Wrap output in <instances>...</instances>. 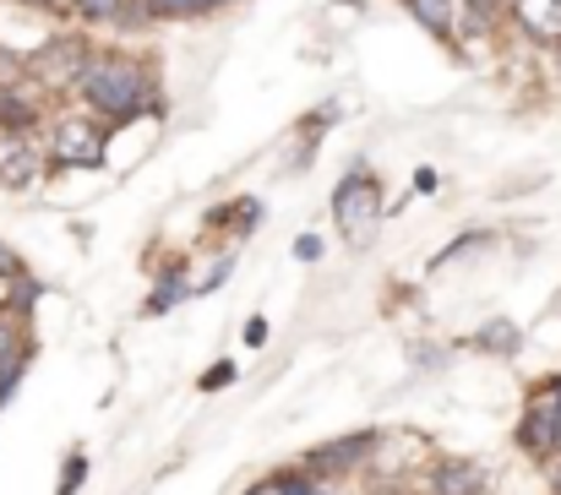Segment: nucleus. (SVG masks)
Here are the masks:
<instances>
[{"label": "nucleus", "instance_id": "19", "mask_svg": "<svg viewBox=\"0 0 561 495\" xmlns=\"http://www.w3.org/2000/svg\"><path fill=\"white\" fill-rule=\"evenodd\" d=\"M229 381H234V365H229V359H218V365L202 376V392H224Z\"/></svg>", "mask_w": 561, "mask_h": 495}, {"label": "nucleus", "instance_id": "20", "mask_svg": "<svg viewBox=\"0 0 561 495\" xmlns=\"http://www.w3.org/2000/svg\"><path fill=\"white\" fill-rule=\"evenodd\" d=\"M295 256H300V262H317V256H322V240H317V234H300V240H295Z\"/></svg>", "mask_w": 561, "mask_h": 495}, {"label": "nucleus", "instance_id": "7", "mask_svg": "<svg viewBox=\"0 0 561 495\" xmlns=\"http://www.w3.org/2000/svg\"><path fill=\"white\" fill-rule=\"evenodd\" d=\"M513 16L535 38H561V0H513Z\"/></svg>", "mask_w": 561, "mask_h": 495}, {"label": "nucleus", "instance_id": "16", "mask_svg": "<svg viewBox=\"0 0 561 495\" xmlns=\"http://www.w3.org/2000/svg\"><path fill=\"white\" fill-rule=\"evenodd\" d=\"M82 480H88V458H66V469H60V495H77Z\"/></svg>", "mask_w": 561, "mask_h": 495}, {"label": "nucleus", "instance_id": "15", "mask_svg": "<svg viewBox=\"0 0 561 495\" xmlns=\"http://www.w3.org/2000/svg\"><path fill=\"white\" fill-rule=\"evenodd\" d=\"M278 495H333V491H322L311 474H284V480H278Z\"/></svg>", "mask_w": 561, "mask_h": 495}, {"label": "nucleus", "instance_id": "24", "mask_svg": "<svg viewBox=\"0 0 561 495\" xmlns=\"http://www.w3.org/2000/svg\"><path fill=\"white\" fill-rule=\"evenodd\" d=\"M245 343H251V348H262V343H267V322H262V316H251V322H245Z\"/></svg>", "mask_w": 561, "mask_h": 495}, {"label": "nucleus", "instance_id": "12", "mask_svg": "<svg viewBox=\"0 0 561 495\" xmlns=\"http://www.w3.org/2000/svg\"><path fill=\"white\" fill-rule=\"evenodd\" d=\"M229 0H148V16H170V22H186V16H207Z\"/></svg>", "mask_w": 561, "mask_h": 495}, {"label": "nucleus", "instance_id": "5", "mask_svg": "<svg viewBox=\"0 0 561 495\" xmlns=\"http://www.w3.org/2000/svg\"><path fill=\"white\" fill-rule=\"evenodd\" d=\"M38 180V153L22 142V137H5L0 142V185H33Z\"/></svg>", "mask_w": 561, "mask_h": 495}, {"label": "nucleus", "instance_id": "8", "mask_svg": "<svg viewBox=\"0 0 561 495\" xmlns=\"http://www.w3.org/2000/svg\"><path fill=\"white\" fill-rule=\"evenodd\" d=\"M480 491H485V469L480 463L453 458V463L436 469V495H480Z\"/></svg>", "mask_w": 561, "mask_h": 495}, {"label": "nucleus", "instance_id": "14", "mask_svg": "<svg viewBox=\"0 0 561 495\" xmlns=\"http://www.w3.org/2000/svg\"><path fill=\"white\" fill-rule=\"evenodd\" d=\"M77 5V16H88V22H115L121 11H126V0H71Z\"/></svg>", "mask_w": 561, "mask_h": 495}, {"label": "nucleus", "instance_id": "11", "mask_svg": "<svg viewBox=\"0 0 561 495\" xmlns=\"http://www.w3.org/2000/svg\"><path fill=\"white\" fill-rule=\"evenodd\" d=\"M186 295H191V289H186V273H181V267H170V273H164V284L148 295V316H164V311H175Z\"/></svg>", "mask_w": 561, "mask_h": 495}, {"label": "nucleus", "instance_id": "21", "mask_svg": "<svg viewBox=\"0 0 561 495\" xmlns=\"http://www.w3.org/2000/svg\"><path fill=\"white\" fill-rule=\"evenodd\" d=\"M229 267H234V262H229V256H224V262H218V267H213V273H207V278H202V289H196V295H213V289H218V284H224V278H229Z\"/></svg>", "mask_w": 561, "mask_h": 495}, {"label": "nucleus", "instance_id": "23", "mask_svg": "<svg viewBox=\"0 0 561 495\" xmlns=\"http://www.w3.org/2000/svg\"><path fill=\"white\" fill-rule=\"evenodd\" d=\"M0 278H22V256L11 245H0Z\"/></svg>", "mask_w": 561, "mask_h": 495}, {"label": "nucleus", "instance_id": "10", "mask_svg": "<svg viewBox=\"0 0 561 495\" xmlns=\"http://www.w3.org/2000/svg\"><path fill=\"white\" fill-rule=\"evenodd\" d=\"M38 115H33V104L22 99V93H11V88H0V131H11V137H22L27 126H33Z\"/></svg>", "mask_w": 561, "mask_h": 495}, {"label": "nucleus", "instance_id": "4", "mask_svg": "<svg viewBox=\"0 0 561 495\" xmlns=\"http://www.w3.org/2000/svg\"><path fill=\"white\" fill-rule=\"evenodd\" d=\"M49 159H55V164H77V169H99L104 164V131L88 126V120H60Z\"/></svg>", "mask_w": 561, "mask_h": 495}, {"label": "nucleus", "instance_id": "27", "mask_svg": "<svg viewBox=\"0 0 561 495\" xmlns=\"http://www.w3.org/2000/svg\"><path fill=\"white\" fill-rule=\"evenodd\" d=\"M557 495H561V469H557Z\"/></svg>", "mask_w": 561, "mask_h": 495}, {"label": "nucleus", "instance_id": "13", "mask_svg": "<svg viewBox=\"0 0 561 495\" xmlns=\"http://www.w3.org/2000/svg\"><path fill=\"white\" fill-rule=\"evenodd\" d=\"M474 343H480L485 354H513V348H518L524 337H518V327H513V322H491V327L480 332Z\"/></svg>", "mask_w": 561, "mask_h": 495}, {"label": "nucleus", "instance_id": "9", "mask_svg": "<svg viewBox=\"0 0 561 495\" xmlns=\"http://www.w3.org/2000/svg\"><path fill=\"white\" fill-rule=\"evenodd\" d=\"M414 16H420V27H431L436 38H453V27H458V0H403Z\"/></svg>", "mask_w": 561, "mask_h": 495}, {"label": "nucleus", "instance_id": "6", "mask_svg": "<svg viewBox=\"0 0 561 495\" xmlns=\"http://www.w3.org/2000/svg\"><path fill=\"white\" fill-rule=\"evenodd\" d=\"M366 452H376V436H371V430H360V436H344V441H333V447H317V452H311V469H355Z\"/></svg>", "mask_w": 561, "mask_h": 495}, {"label": "nucleus", "instance_id": "2", "mask_svg": "<svg viewBox=\"0 0 561 495\" xmlns=\"http://www.w3.org/2000/svg\"><path fill=\"white\" fill-rule=\"evenodd\" d=\"M376 202H381V185H376L366 169L344 174V185L333 191V218H339V229L360 240V234L376 223Z\"/></svg>", "mask_w": 561, "mask_h": 495}, {"label": "nucleus", "instance_id": "17", "mask_svg": "<svg viewBox=\"0 0 561 495\" xmlns=\"http://www.w3.org/2000/svg\"><path fill=\"white\" fill-rule=\"evenodd\" d=\"M16 354H22V332H16L11 316H0V365H5V359H16Z\"/></svg>", "mask_w": 561, "mask_h": 495}, {"label": "nucleus", "instance_id": "18", "mask_svg": "<svg viewBox=\"0 0 561 495\" xmlns=\"http://www.w3.org/2000/svg\"><path fill=\"white\" fill-rule=\"evenodd\" d=\"M22 370H27V359H22V354H16V359H5V365H0V403H5V398H11V392H16V381H22Z\"/></svg>", "mask_w": 561, "mask_h": 495}, {"label": "nucleus", "instance_id": "3", "mask_svg": "<svg viewBox=\"0 0 561 495\" xmlns=\"http://www.w3.org/2000/svg\"><path fill=\"white\" fill-rule=\"evenodd\" d=\"M518 436H524V447H529L535 458H557L561 452V381H551L546 392H535V403H529Z\"/></svg>", "mask_w": 561, "mask_h": 495}, {"label": "nucleus", "instance_id": "22", "mask_svg": "<svg viewBox=\"0 0 561 495\" xmlns=\"http://www.w3.org/2000/svg\"><path fill=\"white\" fill-rule=\"evenodd\" d=\"M33 300H38V284L33 278H16V311H33Z\"/></svg>", "mask_w": 561, "mask_h": 495}, {"label": "nucleus", "instance_id": "26", "mask_svg": "<svg viewBox=\"0 0 561 495\" xmlns=\"http://www.w3.org/2000/svg\"><path fill=\"white\" fill-rule=\"evenodd\" d=\"M33 5H55V0H33Z\"/></svg>", "mask_w": 561, "mask_h": 495}, {"label": "nucleus", "instance_id": "1", "mask_svg": "<svg viewBox=\"0 0 561 495\" xmlns=\"http://www.w3.org/2000/svg\"><path fill=\"white\" fill-rule=\"evenodd\" d=\"M77 82H82V99H88L99 115H110V120H131V115H142L148 99H153L148 66H137V60H115V55L88 60Z\"/></svg>", "mask_w": 561, "mask_h": 495}, {"label": "nucleus", "instance_id": "25", "mask_svg": "<svg viewBox=\"0 0 561 495\" xmlns=\"http://www.w3.org/2000/svg\"><path fill=\"white\" fill-rule=\"evenodd\" d=\"M245 495H267V485H256V491H245Z\"/></svg>", "mask_w": 561, "mask_h": 495}]
</instances>
